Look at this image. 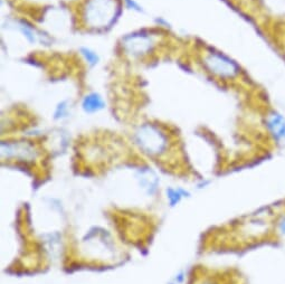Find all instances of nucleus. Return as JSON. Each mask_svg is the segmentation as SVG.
<instances>
[{
    "label": "nucleus",
    "instance_id": "f257e3e1",
    "mask_svg": "<svg viewBox=\"0 0 285 284\" xmlns=\"http://www.w3.org/2000/svg\"><path fill=\"white\" fill-rule=\"evenodd\" d=\"M120 10L118 0H87L81 10L83 24L93 29H102L115 21Z\"/></svg>",
    "mask_w": 285,
    "mask_h": 284
},
{
    "label": "nucleus",
    "instance_id": "f03ea898",
    "mask_svg": "<svg viewBox=\"0 0 285 284\" xmlns=\"http://www.w3.org/2000/svg\"><path fill=\"white\" fill-rule=\"evenodd\" d=\"M135 141L143 153L149 155H162L169 146V138L157 124H142L135 131Z\"/></svg>",
    "mask_w": 285,
    "mask_h": 284
},
{
    "label": "nucleus",
    "instance_id": "7ed1b4c3",
    "mask_svg": "<svg viewBox=\"0 0 285 284\" xmlns=\"http://www.w3.org/2000/svg\"><path fill=\"white\" fill-rule=\"evenodd\" d=\"M202 64L207 72L220 80H234L241 74V66L235 61L215 49L207 50L202 57Z\"/></svg>",
    "mask_w": 285,
    "mask_h": 284
},
{
    "label": "nucleus",
    "instance_id": "20e7f679",
    "mask_svg": "<svg viewBox=\"0 0 285 284\" xmlns=\"http://www.w3.org/2000/svg\"><path fill=\"white\" fill-rule=\"evenodd\" d=\"M122 47L128 55L140 57L147 55L154 47V41L149 34L136 33L128 35L123 38Z\"/></svg>",
    "mask_w": 285,
    "mask_h": 284
},
{
    "label": "nucleus",
    "instance_id": "39448f33",
    "mask_svg": "<svg viewBox=\"0 0 285 284\" xmlns=\"http://www.w3.org/2000/svg\"><path fill=\"white\" fill-rule=\"evenodd\" d=\"M2 158L30 162L38 157V150L30 142H2Z\"/></svg>",
    "mask_w": 285,
    "mask_h": 284
},
{
    "label": "nucleus",
    "instance_id": "423d86ee",
    "mask_svg": "<svg viewBox=\"0 0 285 284\" xmlns=\"http://www.w3.org/2000/svg\"><path fill=\"white\" fill-rule=\"evenodd\" d=\"M235 276L232 271L209 270V268H194L188 284H227Z\"/></svg>",
    "mask_w": 285,
    "mask_h": 284
},
{
    "label": "nucleus",
    "instance_id": "0eeeda50",
    "mask_svg": "<svg viewBox=\"0 0 285 284\" xmlns=\"http://www.w3.org/2000/svg\"><path fill=\"white\" fill-rule=\"evenodd\" d=\"M266 129L276 142H285V116L273 110L266 116Z\"/></svg>",
    "mask_w": 285,
    "mask_h": 284
},
{
    "label": "nucleus",
    "instance_id": "6e6552de",
    "mask_svg": "<svg viewBox=\"0 0 285 284\" xmlns=\"http://www.w3.org/2000/svg\"><path fill=\"white\" fill-rule=\"evenodd\" d=\"M82 107H83L84 111L92 113V112L102 110L104 108V101L99 93L92 92L84 96L83 102H82Z\"/></svg>",
    "mask_w": 285,
    "mask_h": 284
},
{
    "label": "nucleus",
    "instance_id": "1a4fd4ad",
    "mask_svg": "<svg viewBox=\"0 0 285 284\" xmlns=\"http://www.w3.org/2000/svg\"><path fill=\"white\" fill-rule=\"evenodd\" d=\"M274 233L276 236H285V213H280L274 217Z\"/></svg>",
    "mask_w": 285,
    "mask_h": 284
},
{
    "label": "nucleus",
    "instance_id": "9d476101",
    "mask_svg": "<svg viewBox=\"0 0 285 284\" xmlns=\"http://www.w3.org/2000/svg\"><path fill=\"white\" fill-rule=\"evenodd\" d=\"M81 54L83 55L85 61H87L89 65H95L97 62H99V56H97V54L95 52H93L92 49L83 47L81 48Z\"/></svg>",
    "mask_w": 285,
    "mask_h": 284
},
{
    "label": "nucleus",
    "instance_id": "9b49d317",
    "mask_svg": "<svg viewBox=\"0 0 285 284\" xmlns=\"http://www.w3.org/2000/svg\"><path fill=\"white\" fill-rule=\"evenodd\" d=\"M18 27H19V29H21L22 32V34H25V36L28 38V41L33 42V43L36 42L37 35H36V33H35V30L32 28V27L24 24V22H19Z\"/></svg>",
    "mask_w": 285,
    "mask_h": 284
}]
</instances>
